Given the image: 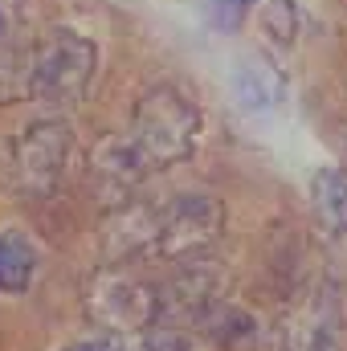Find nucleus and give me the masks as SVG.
<instances>
[{"label": "nucleus", "instance_id": "1", "mask_svg": "<svg viewBox=\"0 0 347 351\" xmlns=\"http://www.w3.org/2000/svg\"><path fill=\"white\" fill-rule=\"evenodd\" d=\"M200 106L184 94L180 86H152L139 94L131 110V143L147 172H164L184 164L196 152L200 139Z\"/></svg>", "mask_w": 347, "mask_h": 351}, {"label": "nucleus", "instance_id": "2", "mask_svg": "<svg viewBox=\"0 0 347 351\" xmlns=\"http://www.w3.org/2000/svg\"><path fill=\"white\" fill-rule=\"evenodd\" d=\"M98 70V45L74 29H49L29 62H25V86L33 98H45L53 106H74L86 98Z\"/></svg>", "mask_w": 347, "mask_h": 351}, {"label": "nucleus", "instance_id": "3", "mask_svg": "<svg viewBox=\"0 0 347 351\" xmlns=\"http://www.w3.org/2000/svg\"><path fill=\"white\" fill-rule=\"evenodd\" d=\"M74 156V131L66 119H37L12 143V184L29 200H45L62 188Z\"/></svg>", "mask_w": 347, "mask_h": 351}, {"label": "nucleus", "instance_id": "4", "mask_svg": "<svg viewBox=\"0 0 347 351\" xmlns=\"http://www.w3.org/2000/svg\"><path fill=\"white\" fill-rule=\"evenodd\" d=\"M225 204L208 192L176 196L172 204L160 208V233L152 258L160 262H184V258H204L221 233H225Z\"/></svg>", "mask_w": 347, "mask_h": 351}, {"label": "nucleus", "instance_id": "5", "mask_svg": "<svg viewBox=\"0 0 347 351\" xmlns=\"http://www.w3.org/2000/svg\"><path fill=\"white\" fill-rule=\"evenodd\" d=\"M86 319L115 335L147 331L152 323H160L156 282H143L127 269H98L86 286Z\"/></svg>", "mask_w": 347, "mask_h": 351}, {"label": "nucleus", "instance_id": "6", "mask_svg": "<svg viewBox=\"0 0 347 351\" xmlns=\"http://www.w3.org/2000/svg\"><path fill=\"white\" fill-rule=\"evenodd\" d=\"M225 282L229 274L208 258H184L172 265V274L164 282H156L160 294V319H200L208 306H217L225 298Z\"/></svg>", "mask_w": 347, "mask_h": 351}, {"label": "nucleus", "instance_id": "7", "mask_svg": "<svg viewBox=\"0 0 347 351\" xmlns=\"http://www.w3.org/2000/svg\"><path fill=\"white\" fill-rule=\"evenodd\" d=\"M86 176H90V196L102 208H119V204L135 200V188L143 184L147 164L139 160V152L127 135H106L90 152Z\"/></svg>", "mask_w": 347, "mask_h": 351}, {"label": "nucleus", "instance_id": "8", "mask_svg": "<svg viewBox=\"0 0 347 351\" xmlns=\"http://www.w3.org/2000/svg\"><path fill=\"white\" fill-rule=\"evenodd\" d=\"M278 343H282V351H344L339 311H335L331 294L315 286L302 298H294V306L286 311V319L278 327Z\"/></svg>", "mask_w": 347, "mask_h": 351}, {"label": "nucleus", "instance_id": "9", "mask_svg": "<svg viewBox=\"0 0 347 351\" xmlns=\"http://www.w3.org/2000/svg\"><path fill=\"white\" fill-rule=\"evenodd\" d=\"M156 233H160V208L143 204V200H127V204L110 208V221L102 229L106 258L110 262H131L139 254H152Z\"/></svg>", "mask_w": 347, "mask_h": 351}, {"label": "nucleus", "instance_id": "10", "mask_svg": "<svg viewBox=\"0 0 347 351\" xmlns=\"http://www.w3.org/2000/svg\"><path fill=\"white\" fill-rule=\"evenodd\" d=\"M233 94H237V102L250 114H265V110L282 106V98H286V74L270 58H261V53L241 58L233 66Z\"/></svg>", "mask_w": 347, "mask_h": 351}, {"label": "nucleus", "instance_id": "11", "mask_svg": "<svg viewBox=\"0 0 347 351\" xmlns=\"http://www.w3.org/2000/svg\"><path fill=\"white\" fill-rule=\"evenodd\" d=\"M200 323H204V335H208L221 351H241L258 339V319H254L246 306H233V302H225V298H221L217 306H208V311L200 315Z\"/></svg>", "mask_w": 347, "mask_h": 351}, {"label": "nucleus", "instance_id": "12", "mask_svg": "<svg viewBox=\"0 0 347 351\" xmlns=\"http://www.w3.org/2000/svg\"><path fill=\"white\" fill-rule=\"evenodd\" d=\"M33 274H37V245L16 229L0 233V294H25L33 286Z\"/></svg>", "mask_w": 347, "mask_h": 351}, {"label": "nucleus", "instance_id": "13", "mask_svg": "<svg viewBox=\"0 0 347 351\" xmlns=\"http://www.w3.org/2000/svg\"><path fill=\"white\" fill-rule=\"evenodd\" d=\"M311 204L319 221L331 233H347V172L344 168H323L311 180Z\"/></svg>", "mask_w": 347, "mask_h": 351}, {"label": "nucleus", "instance_id": "14", "mask_svg": "<svg viewBox=\"0 0 347 351\" xmlns=\"http://www.w3.org/2000/svg\"><path fill=\"white\" fill-rule=\"evenodd\" d=\"M254 8H258L261 37L278 53L294 49V41H298V0H258Z\"/></svg>", "mask_w": 347, "mask_h": 351}, {"label": "nucleus", "instance_id": "15", "mask_svg": "<svg viewBox=\"0 0 347 351\" xmlns=\"http://www.w3.org/2000/svg\"><path fill=\"white\" fill-rule=\"evenodd\" d=\"M254 4L258 0H204V16H208V25L217 33H237L250 21Z\"/></svg>", "mask_w": 347, "mask_h": 351}, {"label": "nucleus", "instance_id": "16", "mask_svg": "<svg viewBox=\"0 0 347 351\" xmlns=\"http://www.w3.org/2000/svg\"><path fill=\"white\" fill-rule=\"evenodd\" d=\"M196 335H188V331H180V327H147L139 339H135V348L131 351H196Z\"/></svg>", "mask_w": 347, "mask_h": 351}, {"label": "nucleus", "instance_id": "17", "mask_svg": "<svg viewBox=\"0 0 347 351\" xmlns=\"http://www.w3.org/2000/svg\"><path fill=\"white\" fill-rule=\"evenodd\" d=\"M16 21L8 8H0V86L8 82V70L16 66Z\"/></svg>", "mask_w": 347, "mask_h": 351}, {"label": "nucleus", "instance_id": "18", "mask_svg": "<svg viewBox=\"0 0 347 351\" xmlns=\"http://www.w3.org/2000/svg\"><path fill=\"white\" fill-rule=\"evenodd\" d=\"M70 351H123L115 339H86V343H74Z\"/></svg>", "mask_w": 347, "mask_h": 351}, {"label": "nucleus", "instance_id": "19", "mask_svg": "<svg viewBox=\"0 0 347 351\" xmlns=\"http://www.w3.org/2000/svg\"><path fill=\"white\" fill-rule=\"evenodd\" d=\"M16 4H21V0H0V8H8V12H12Z\"/></svg>", "mask_w": 347, "mask_h": 351}]
</instances>
